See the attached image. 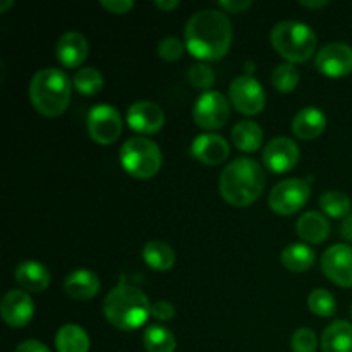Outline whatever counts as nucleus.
Returning a JSON list of instances; mask_svg holds the SVG:
<instances>
[{
    "label": "nucleus",
    "instance_id": "1",
    "mask_svg": "<svg viewBox=\"0 0 352 352\" xmlns=\"http://www.w3.org/2000/svg\"><path fill=\"white\" fill-rule=\"evenodd\" d=\"M186 48L199 60H220L232 45V24L222 10L205 9L189 17L184 30Z\"/></svg>",
    "mask_w": 352,
    "mask_h": 352
},
{
    "label": "nucleus",
    "instance_id": "2",
    "mask_svg": "<svg viewBox=\"0 0 352 352\" xmlns=\"http://www.w3.org/2000/svg\"><path fill=\"white\" fill-rule=\"evenodd\" d=\"M219 189L222 198L229 205L246 208L253 205L263 192V168L253 158H236L222 170Z\"/></svg>",
    "mask_w": 352,
    "mask_h": 352
},
{
    "label": "nucleus",
    "instance_id": "3",
    "mask_svg": "<svg viewBox=\"0 0 352 352\" xmlns=\"http://www.w3.org/2000/svg\"><path fill=\"white\" fill-rule=\"evenodd\" d=\"M103 313L110 325L124 332H133L143 327L148 316H151V305L141 289L120 282L107 294Z\"/></svg>",
    "mask_w": 352,
    "mask_h": 352
},
{
    "label": "nucleus",
    "instance_id": "4",
    "mask_svg": "<svg viewBox=\"0 0 352 352\" xmlns=\"http://www.w3.org/2000/svg\"><path fill=\"white\" fill-rule=\"evenodd\" d=\"M72 81L64 71L47 67L38 71L30 82V98L36 112L45 117H58L71 103Z\"/></svg>",
    "mask_w": 352,
    "mask_h": 352
},
{
    "label": "nucleus",
    "instance_id": "5",
    "mask_svg": "<svg viewBox=\"0 0 352 352\" xmlns=\"http://www.w3.org/2000/svg\"><path fill=\"white\" fill-rule=\"evenodd\" d=\"M272 47L289 64L305 62L315 54L318 36L315 31L299 21H280L274 26L270 33Z\"/></svg>",
    "mask_w": 352,
    "mask_h": 352
},
{
    "label": "nucleus",
    "instance_id": "6",
    "mask_svg": "<svg viewBox=\"0 0 352 352\" xmlns=\"http://www.w3.org/2000/svg\"><path fill=\"white\" fill-rule=\"evenodd\" d=\"M162 151L155 141L148 138H129L120 146V165L136 179H150L160 170Z\"/></svg>",
    "mask_w": 352,
    "mask_h": 352
},
{
    "label": "nucleus",
    "instance_id": "7",
    "mask_svg": "<svg viewBox=\"0 0 352 352\" xmlns=\"http://www.w3.org/2000/svg\"><path fill=\"white\" fill-rule=\"evenodd\" d=\"M311 186L305 179H285L272 189L268 205L278 215H292L308 203Z\"/></svg>",
    "mask_w": 352,
    "mask_h": 352
},
{
    "label": "nucleus",
    "instance_id": "8",
    "mask_svg": "<svg viewBox=\"0 0 352 352\" xmlns=\"http://www.w3.org/2000/svg\"><path fill=\"white\" fill-rule=\"evenodd\" d=\"M86 127H88L89 138L95 143L112 144L122 134V116L116 107L102 103L89 110L88 117H86Z\"/></svg>",
    "mask_w": 352,
    "mask_h": 352
},
{
    "label": "nucleus",
    "instance_id": "9",
    "mask_svg": "<svg viewBox=\"0 0 352 352\" xmlns=\"http://www.w3.org/2000/svg\"><path fill=\"white\" fill-rule=\"evenodd\" d=\"M230 117V103L220 91H205L195 103L192 119L201 129L215 131L226 126Z\"/></svg>",
    "mask_w": 352,
    "mask_h": 352
},
{
    "label": "nucleus",
    "instance_id": "10",
    "mask_svg": "<svg viewBox=\"0 0 352 352\" xmlns=\"http://www.w3.org/2000/svg\"><path fill=\"white\" fill-rule=\"evenodd\" d=\"M229 98L234 109L243 116H256L265 109V89L256 78L239 76L229 88Z\"/></svg>",
    "mask_w": 352,
    "mask_h": 352
},
{
    "label": "nucleus",
    "instance_id": "11",
    "mask_svg": "<svg viewBox=\"0 0 352 352\" xmlns=\"http://www.w3.org/2000/svg\"><path fill=\"white\" fill-rule=\"evenodd\" d=\"M315 65L329 78H342L352 72V47L340 41H332L316 54Z\"/></svg>",
    "mask_w": 352,
    "mask_h": 352
},
{
    "label": "nucleus",
    "instance_id": "12",
    "mask_svg": "<svg viewBox=\"0 0 352 352\" xmlns=\"http://www.w3.org/2000/svg\"><path fill=\"white\" fill-rule=\"evenodd\" d=\"M322 270L329 280L340 287H352V248L336 244L322 256Z\"/></svg>",
    "mask_w": 352,
    "mask_h": 352
},
{
    "label": "nucleus",
    "instance_id": "13",
    "mask_svg": "<svg viewBox=\"0 0 352 352\" xmlns=\"http://www.w3.org/2000/svg\"><path fill=\"white\" fill-rule=\"evenodd\" d=\"M299 146L291 140V138L278 136L272 140L263 150V165L270 172L275 174H284V172L292 170L298 165Z\"/></svg>",
    "mask_w": 352,
    "mask_h": 352
},
{
    "label": "nucleus",
    "instance_id": "14",
    "mask_svg": "<svg viewBox=\"0 0 352 352\" xmlns=\"http://www.w3.org/2000/svg\"><path fill=\"white\" fill-rule=\"evenodd\" d=\"M127 124L140 134H155L164 127L165 112L155 102H136L129 107L126 116Z\"/></svg>",
    "mask_w": 352,
    "mask_h": 352
},
{
    "label": "nucleus",
    "instance_id": "15",
    "mask_svg": "<svg viewBox=\"0 0 352 352\" xmlns=\"http://www.w3.org/2000/svg\"><path fill=\"white\" fill-rule=\"evenodd\" d=\"M0 315L3 322L12 329H21L31 322L34 306L30 294L24 291H9L0 302Z\"/></svg>",
    "mask_w": 352,
    "mask_h": 352
},
{
    "label": "nucleus",
    "instance_id": "16",
    "mask_svg": "<svg viewBox=\"0 0 352 352\" xmlns=\"http://www.w3.org/2000/svg\"><path fill=\"white\" fill-rule=\"evenodd\" d=\"M191 155L199 160L201 164L210 165H220L229 158L230 146L222 136L219 134H199L191 144Z\"/></svg>",
    "mask_w": 352,
    "mask_h": 352
},
{
    "label": "nucleus",
    "instance_id": "17",
    "mask_svg": "<svg viewBox=\"0 0 352 352\" xmlns=\"http://www.w3.org/2000/svg\"><path fill=\"white\" fill-rule=\"evenodd\" d=\"M88 40L78 31H67L58 38L55 55L64 67H79L88 57Z\"/></svg>",
    "mask_w": 352,
    "mask_h": 352
},
{
    "label": "nucleus",
    "instance_id": "18",
    "mask_svg": "<svg viewBox=\"0 0 352 352\" xmlns=\"http://www.w3.org/2000/svg\"><path fill=\"white\" fill-rule=\"evenodd\" d=\"M14 278L19 287L24 289V292H33V294L47 291L50 285V272L47 270V267L34 260H28L17 265L14 270Z\"/></svg>",
    "mask_w": 352,
    "mask_h": 352
},
{
    "label": "nucleus",
    "instance_id": "19",
    "mask_svg": "<svg viewBox=\"0 0 352 352\" xmlns=\"http://www.w3.org/2000/svg\"><path fill=\"white\" fill-rule=\"evenodd\" d=\"M327 127V116L318 109V107H305L296 113L292 120V133L299 140L311 141L316 140L323 134Z\"/></svg>",
    "mask_w": 352,
    "mask_h": 352
},
{
    "label": "nucleus",
    "instance_id": "20",
    "mask_svg": "<svg viewBox=\"0 0 352 352\" xmlns=\"http://www.w3.org/2000/svg\"><path fill=\"white\" fill-rule=\"evenodd\" d=\"M64 291L74 301H89L100 291V278L91 270H76L65 278Z\"/></svg>",
    "mask_w": 352,
    "mask_h": 352
},
{
    "label": "nucleus",
    "instance_id": "21",
    "mask_svg": "<svg viewBox=\"0 0 352 352\" xmlns=\"http://www.w3.org/2000/svg\"><path fill=\"white\" fill-rule=\"evenodd\" d=\"M298 236L306 244H320L330 236V222L318 212H306L296 223Z\"/></svg>",
    "mask_w": 352,
    "mask_h": 352
},
{
    "label": "nucleus",
    "instance_id": "22",
    "mask_svg": "<svg viewBox=\"0 0 352 352\" xmlns=\"http://www.w3.org/2000/svg\"><path fill=\"white\" fill-rule=\"evenodd\" d=\"M323 352H352V325L337 320L330 323L322 336Z\"/></svg>",
    "mask_w": 352,
    "mask_h": 352
},
{
    "label": "nucleus",
    "instance_id": "23",
    "mask_svg": "<svg viewBox=\"0 0 352 352\" xmlns=\"http://www.w3.org/2000/svg\"><path fill=\"white\" fill-rule=\"evenodd\" d=\"M232 141L237 150L254 153L263 143V129L253 120H241L232 127Z\"/></svg>",
    "mask_w": 352,
    "mask_h": 352
},
{
    "label": "nucleus",
    "instance_id": "24",
    "mask_svg": "<svg viewBox=\"0 0 352 352\" xmlns=\"http://www.w3.org/2000/svg\"><path fill=\"white\" fill-rule=\"evenodd\" d=\"M282 265L287 268L289 272H294V274H301V272L309 270V268L315 265L316 254L308 244L302 243H294L285 246V250L280 254Z\"/></svg>",
    "mask_w": 352,
    "mask_h": 352
},
{
    "label": "nucleus",
    "instance_id": "25",
    "mask_svg": "<svg viewBox=\"0 0 352 352\" xmlns=\"http://www.w3.org/2000/svg\"><path fill=\"white\" fill-rule=\"evenodd\" d=\"M55 347L58 352H88L89 337L82 327L67 323L58 329L55 336Z\"/></svg>",
    "mask_w": 352,
    "mask_h": 352
},
{
    "label": "nucleus",
    "instance_id": "26",
    "mask_svg": "<svg viewBox=\"0 0 352 352\" xmlns=\"http://www.w3.org/2000/svg\"><path fill=\"white\" fill-rule=\"evenodd\" d=\"M143 260L153 270H170L175 263V251L164 241H150L143 248Z\"/></svg>",
    "mask_w": 352,
    "mask_h": 352
},
{
    "label": "nucleus",
    "instance_id": "27",
    "mask_svg": "<svg viewBox=\"0 0 352 352\" xmlns=\"http://www.w3.org/2000/svg\"><path fill=\"white\" fill-rule=\"evenodd\" d=\"M143 344L146 352H175L177 347L174 333L167 327L158 323L146 327L143 333Z\"/></svg>",
    "mask_w": 352,
    "mask_h": 352
},
{
    "label": "nucleus",
    "instance_id": "28",
    "mask_svg": "<svg viewBox=\"0 0 352 352\" xmlns=\"http://www.w3.org/2000/svg\"><path fill=\"white\" fill-rule=\"evenodd\" d=\"M320 208L332 219H342V217L346 219L351 212V199L342 191L332 189L320 196Z\"/></svg>",
    "mask_w": 352,
    "mask_h": 352
},
{
    "label": "nucleus",
    "instance_id": "29",
    "mask_svg": "<svg viewBox=\"0 0 352 352\" xmlns=\"http://www.w3.org/2000/svg\"><path fill=\"white\" fill-rule=\"evenodd\" d=\"M72 85L81 95H96L103 88V76L95 67H82L72 78Z\"/></svg>",
    "mask_w": 352,
    "mask_h": 352
},
{
    "label": "nucleus",
    "instance_id": "30",
    "mask_svg": "<svg viewBox=\"0 0 352 352\" xmlns=\"http://www.w3.org/2000/svg\"><path fill=\"white\" fill-rule=\"evenodd\" d=\"M299 79H301V74H299L298 67L294 64H289V62L278 64L272 72V85L280 93H291L292 89H296V86L299 85Z\"/></svg>",
    "mask_w": 352,
    "mask_h": 352
},
{
    "label": "nucleus",
    "instance_id": "31",
    "mask_svg": "<svg viewBox=\"0 0 352 352\" xmlns=\"http://www.w3.org/2000/svg\"><path fill=\"white\" fill-rule=\"evenodd\" d=\"M308 306L313 315L322 316V318H330L336 315L337 302L336 298L325 289H315L308 298Z\"/></svg>",
    "mask_w": 352,
    "mask_h": 352
},
{
    "label": "nucleus",
    "instance_id": "32",
    "mask_svg": "<svg viewBox=\"0 0 352 352\" xmlns=\"http://www.w3.org/2000/svg\"><path fill=\"white\" fill-rule=\"evenodd\" d=\"M188 79L195 88L208 91V88H212L213 82H215V72H213V69L210 65L199 62V64L189 67Z\"/></svg>",
    "mask_w": 352,
    "mask_h": 352
},
{
    "label": "nucleus",
    "instance_id": "33",
    "mask_svg": "<svg viewBox=\"0 0 352 352\" xmlns=\"http://www.w3.org/2000/svg\"><path fill=\"white\" fill-rule=\"evenodd\" d=\"M318 340L316 333L308 327H301L296 330L291 337V349L292 352H315Z\"/></svg>",
    "mask_w": 352,
    "mask_h": 352
},
{
    "label": "nucleus",
    "instance_id": "34",
    "mask_svg": "<svg viewBox=\"0 0 352 352\" xmlns=\"http://www.w3.org/2000/svg\"><path fill=\"white\" fill-rule=\"evenodd\" d=\"M184 43L175 36H165L164 40H160V43H158V55H160L162 60H179V58L182 57V54H184Z\"/></svg>",
    "mask_w": 352,
    "mask_h": 352
},
{
    "label": "nucleus",
    "instance_id": "35",
    "mask_svg": "<svg viewBox=\"0 0 352 352\" xmlns=\"http://www.w3.org/2000/svg\"><path fill=\"white\" fill-rule=\"evenodd\" d=\"M151 316L158 322H170L175 316V308L168 301H157L151 305Z\"/></svg>",
    "mask_w": 352,
    "mask_h": 352
},
{
    "label": "nucleus",
    "instance_id": "36",
    "mask_svg": "<svg viewBox=\"0 0 352 352\" xmlns=\"http://www.w3.org/2000/svg\"><path fill=\"white\" fill-rule=\"evenodd\" d=\"M103 9H107L112 14H126L134 7L133 0H103Z\"/></svg>",
    "mask_w": 352,
    "mask_h": 352
},
{
    "label": "nucleus",
    "instance_id": "37",
    "mask_svg": "<svg viewBox=\"0 0 352 352\" xmlns=\"http://www.w3.org/2000/svg\"><path fill=\"white\" fill-rule=\"evenodd\" d=\"M251 6H253L251 0H219L220 9L227 10V12H234V14L243 12V10L250 9Z\"/></svg>",
    "mask_w": 352,
    "mask_h": 352
},
{
    "label": "nucleus",
    "instance_id": "38",
    "mask_svg": "<svg viewBox=\"0 0 352 352\" xmlns=\"http://www.w3.org/2000/svg\"><path fill=\"white\" fill-rule=\"evenodd\" d=\"M16 352H50L45 344L38 342V340H24L17 346Z\"/></svg>",
    "mask_w": 352,
    "mask_h": 352
},
{
    "label": "nucleus",
    "instance_id": "39",
    "mask_svg": "<svg viewBox=\"0 0 352 352\" xmlns=\"http://www.w3.org/2000/svg\"><path fill=\"white\" fill-rule=\"evenodd\" d=\"M340 236L346 241H349V243H352V213H349V215L344 219L342 226H340Z\"/></svg>",
    "mask_w": 352,
    "mask_h": 352
},
{
    "label": "nucleus",
    "instance_id": "40",
    "mask_svg": "<svg viewBox=\"0 0 352 352\" xmlns=\"http://www.w3.org/2000/svg\"><path fill=\"white\" fill-rule=\"evenodd\" d=\"M155 7H158L160 10H174L179 7V2L177 0H165V2L157 0V2H155Z\"/></svg>",
    "mask_w": 352,
    "mask_h": 352
},
{
    "label": "nucleus",
    "instance_id": "41",
    "mask_svg": "<svg viewBox=\"0 0 352 352\" xmlns=\"http://www.w3.org/2000/svg\"><path fill=\"white\" fill-rule=\"evenodd\" d=\"M302 7H309V9H320V7L329 6V0H316V2H308V0H301Z\"/></svg>",
    "mask_w": 352,
    "mask_h": 352
},
{
    "label": "nucleus",
    "instance_id": "42",
    "mask_svg": "<svg viewBox=\"0 0 352 352\" xmlns=\"http://www.w3.org/2000/svg\"><path fill=\"white\" fill-rule=\"evenodd\" d=\"M10 6H14L12 0H6V2H0V12H6Z\"/></svg>",
    "mask_w": 352,
    "mask_h": 352
},
{
    "label": "nucleus",
    "instance_id": "43",
    "mask_svg": "<svg viewBox=\"0 0 352 352\" xmlns=\"http://www.w3.org/2000/svg\"><path fill=\"white\" fill-rule=\"evenodd\" d=\"M351 315H352V308H351Z\"/></svg>",
    "mask_w": 352,
    "mask_h": 352
}]
</instances>
